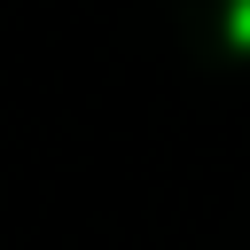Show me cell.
Returning <instances> with one entry per match:
<instances>
[{"label": "cell", "mask_w": 250, "mask_h": 250, "mask_svg": "<svg viewBox=\"0 0 250 250\" xmlns=\"http://www.w3.org/2000/svg\"><path fill=\"white\" fill-rule=\"evenodd\" d=\"M234 39H250V0H234Z\"/></svg>", "instance_id": "obj_1"}]
</instances>
